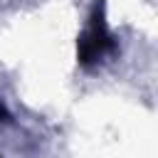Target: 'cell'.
<instances>
[{
    "mask_svg": "<svg viewBox=\"0 0 158 158\" xmlns=\"http://www.w3.org/2000/svg\"><path fill=\"white\" fill-rule=\"evenodd\" d=\"M10 118V114H7V109L2 106V101H0V121H7Z\"/></svg>",
    "mask_w": 158,
    "mask_h": 158,
    "instance_id": "cell-2",
    "label": "cell"
},
{
    "mask_svg": "<svg viewBox=\"0 0 158 158\" xmlns=\"http://www.w3.org/2000/svg\"><path fill=\"white\" fill-rule=\"evenodd\" d=\"M114 47H116V40L109 32L106 20H104V0H96L94 10L89 15V27L77 40V59H79V64L91 67L104 54L114 52Z\"/></svg>",
    "mask_w": 158,
    "mask_h": 158,
    "instance_id": "cell-1",
    "label": "cell"
}]
</instances>
